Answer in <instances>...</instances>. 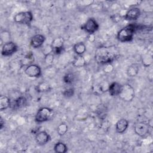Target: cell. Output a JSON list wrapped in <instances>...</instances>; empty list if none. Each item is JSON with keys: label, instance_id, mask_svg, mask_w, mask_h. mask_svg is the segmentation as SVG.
I'll return each mask as SVG.
<instances>
[{"label": "cell", "instance_id": "1", "mask_svg": "<svg viewBox=\"0 0 153 153\" xmlns=\"http://www.w3.org/2000/svg\"><path fill=\"white\" fill-rule=\"evenodd\" d=\"M139 26L134 23H130L121 29L117 33V39L121 42H130L133 40L134 33L138 29Z\"/></svg>", "mask_w": 153, "mask_h": 153}, {"label": "cell", "instance_id": "2", "mask_svg": "<svg viewBox=\"0 0 153 153\" xmlns=\"http://www.w3.org/2000/svg\"><path fill=\"white\" fill-rule=\"evenodd\" d=\"M115 59V54L108 48H97L95 52V59L102 65L111 63Z\"/></svg>", "mask_w": 153, "mask_h": 153}, {"label": "cell", "instance_id": "3", "mask_svg": "<svg viewBox=\"0 0 153 153\" xmlns=\"http://www.w3.org/2000/svg\"><path fill=\"white\" fill-rule=\"evenodd\" d=\"M54 115L53 110L48 107H42L36 112L35 120L38 123L47 121L51 119Z\"/></svg>", "mask_w": 153, "mask_h": 153}, {"label": "cell", "instance_id": "4", "mask_svg": "<svg viewBox=\"0 0 153 153\" xmlns=\"http://www.w3.org/2000/svg\"><path fill=\"white\" fill-rule=\"evenodd\" d=\"M118 96L124 102H131L134 97V90L129 84L122 85Z\"/></svg>", "mask_w": 153, "mask_h": 153}, {"label": "cell", "instance_id": "5", "mask_svg": "<svg viewBox=\"0 0 153 153\" xmlns=\"http://www.w3.org/2000/svg\"><path fill=\"white\" fill-rule=\"evenodd\" d=\"M33 14L29 11H22L17 13L14 17V21L16 23L23 25H30L33 20Z\"/></svg>", "mask_w": 153, "mask_h": 153}, {"label": "cell", "instance_id": "6", "mask_svg": "<svg viewBox=\"0 0 153 153\" xmlns=\"http://www.w3.org/2000/svg\"><path fill=\"white\" fill-rule=\"evenodd\" d=\"M150 128L151 127L148 123L142 121L139 122L135 124L134 130L136 134L140 137H144L149 133Z\"/></svg>", "mask_w": 153, "mask_h": 153}, {"label": "cell", "instance_id": "7", "mask_svg": "<svg viewBox=\"0 0 153 153\" xmlns=\"http://www.w3.org/2000/svg\"><path fill=\"white\" fill-rule=\"evenodd\" d=\"M18 50L17 45L13 41H9L5 43L1 48V54L4 56H10L17 52Z\"/></svg>", "mask_w": 153, "mask_h": 153}, {"label": "cell", "instance_id": "8", "mask_svg": "<svg viewBox=\"0 0 153 153\" xmlns=\"http://www.w3.org/2000/svg\"><path fill=\"white\" fill-rule=\"evenodd\" d=\"M25 73L30 78H38L41 75L42 71L39 65L33 63L26 67Z\"/></svg>", "mask_w": 153, "mask_h": 153}, {"label": "cell", "instance_id": "9", "mask_svg": "<svg viewBox=\"0 0 153 153\" xmlns=\"http://www.w3.org/2000/svg\"><path fill=\"white\" fill-rule=\"evenodd\" d=\"M99 27V25L94 18H89L81 27L82 29H84L88 34L94 33L98 30Z\"/></svg>", "mask_w": 153, "mask_h": 153}, {"label": "cell", "instance_id": "10", "mask_svg": "<svg viewBox=\"0 0 153 153\" xmlns=\"http://www.w3.org/2000/svg\"><path fill=\"white\" fill-rule=\"evenodd\" d=\"M141 12L139 8L133 7L126 11L124 14V19L128 21L136 20L140 16Z\"/></svg>", "mask_w": 153, "mask_h": 153}, {"label": "cell", "instance_id": "11", "mask_svg": "<svg viewBox=\"0 0 153 153\" xmlns=\"http://www.w3.org/2000/svg\"><path fill=\"white\" fill-rule=\"evenodd\" d=\"M64 39L61 38H56L54 39L51 42V45L53 48V53L55 54H60L63 50Z\"/></svg>", "mask_w": 153, "mask_h": 153}, {"label": "cell", "instance_id": "12", "mask_svg": "<svg viewBox=\"0 0 153 153\" xmlns=\"http://www.w3.org/2000/svg\"><path fill=\"white\" fill-rule=\"evenodd\" d=\"M50 140V136L45 131H39L35 136V140L38 145H44L49 142Z\"/></svg>", "mask_w": 153, "mask_h": 153}, {"label": "cell", "instance_id": "13", "mask_svg": "<svg viewBox=\"0 0 153 153\" xmlns=\"http://www.w3.org/2000/svg\"><path fill=\"white\" fill-rule=\"evenodd\" d=\"M45 41V37L41 34H36L33 36L30 39V45L34 48H38L42 46Z\"/></svg>", "mask_w": 153, "mask_h": 153}, {"label": "cell", "instance_id": "14", "mask_svg": "<svg viewBox=\"0 0 153 153\" xmlns=\"http://www.w3.org/2000/svg\"><path fill=\"white\" fill-rule=\"evenodd\" d=\"M128 127V122L125 118H121L115 124V130L118 133L122 134L126 131Z\"/></svg>", "mask_w": 153, "mask_h": 153}, {"label": "cell", "instance_id": "15", "mask_svg": "<svg viewBox=\"0 0 153 153\" xmlns=\"http://www.w3.org/2000/svg\"><path fill=\"white\" fill-rule=\"evenodd\" d=\"M122 85L118 82H113L109 85L108 87V92L111 96H118L121 89Z\"/></svg>", "mask_w": 153, "mask_h": 153}, {"label": "cell", "instance_id": "16", "mask_svg": "<svg viewBox=\"0 0 153 153\" xmlns=\"http://www.w3.org/2000/svg\"><path fill=\"white\" fill-rule=\"evenodd\" d=\"M87 60L83 55H76L74 58L72 65L75 68H81L86 65Z\"/></svg>", "mask_w": 153, "mask_h": 153}, {"label": "cell", "instance_id": "17", "mask_svg": "<svg viewBox=\"0 0 153 153\" xmlns=\"http://www.w3.org/2000/svg\"><path fill=\"white\" fill-rule=\"evenodd\" d=\"M11 105L10 99L8 96L4 95L0 96V110L1 111L7 109L8 108L11 107Z\"/></svg>", "mask_w": 153, "mask_h": 153}, {"label": "cell", "instance_id": "18", "mask_svg": "<svg viewBox=\"0 0 153 153\" xmlns=\"http://www.w3.org/2000/svg\"><path fill=\"white\" fill-rule=\"evenodd\" d=\"M73 50L76 55H83L86 51V46L84 42H79L74 45Z\"/></svg>", "mask_w": 153, "mask_h": 153}, {"label": "cell", "instance_id": "19", "mask_svg": "<svg viewBox=\"0 0 153 153\" xmlns=\"http://www.w3.org/2000/svg\"><path fill=\"white\" fill-rule=\"evenodd\" d=\"M139 68L137 64H132L127 69V74L129 77H134L139 73Z\"/></svg>", "mask_w": 153, "mask_h": 153}, {"label": "cell", "instance_id": "20", "mask_svg": "<svg viewBox=\"0 0 153 153\" xmlns=\"http://www.w3.org/2000/svg\"><path fill=\"white\" fill-rule=\"evenodd\" d=\"M26 99L23 96H20L14 100L13 104L11 106H13L14 108H20L25 106L26 105Z\"/></svg>", "mask_w": 153, "mask_h": 153}, {"label": "cell", "instance_id": "21", "mask_svg": "<svg viewBox=\"0 0 153 153\" xmlns=\"http://www.w3.org/2000/svg\"><path fill=\"white\" fill-rule=\"evenodd\" d=\"M54 151L57 153H65L68 151V146L65 143L59 142L54 145Z\"/></svg>", "mask_w": 153, "mask_h": 153}, {"label": "cell", "instance_id": "22", "mask_svg": "<svg viewBox=\"0 0 153 153\" xmlns=\"http://www.w3.org/2000/svg\"><path fill=\"white\" fill-rule=\"evenodd\" d=\"M35 88L38 92H47L51 90V87L47 82L42 81L39 83Z\"/></svg>", "mask_w": 153, "mask_h": 153}, {"label": "cell", "instance_id": "23", "mask_svg": "<svg viewBox=\"0 0 153 153\" xmlns=\"http://www.w3.org/2000/svg\"><path fill=\"white\" fill-rule=\"evenodd\" d=\"M10 33L7 30H3L1 32L0 34V41H1V46L2 47L5 43L11 41H10Z\"/></svg>", "mask_w": 153, "mask_h": 153}, {"label": "cell", "instance_id": "24", "mask_svg": "<svg viewBox=\"0 0 153 153\" xmlns=\"http://www.w3.org/2000/svg\"><path fill=\"white\" fill-rule=\"evenodd\" d=\"M34 62V56L32 53H30L26 55L23 59L22 60V64L23 66H28L31 64H33Z\"/></svg>", "mask_w": 153, "mask_h": 153}, {"label": "cell", "instance_id": "25", "mask_svg": "<svg viewBox=\"0 0 153 153\" xmlns=\"http://www.w3.org/2000/svg\"><path fill=\"white\" fill-rule=\"evenodd\" d=\"M142 63L143 66L145 68L149 67L152 63V57L150 54H145L142 57Z\"/></svg>", "mask_w": 153, "mask_h": 153}, {"label": "cell", "instance_id": "26", "mask_svg": "<svg viewBox=\"0 0 153 153\" xmlns=\"http://www.w3.org/2000/svg\"><path fill=\"white\" fill-rule=\"evenodd\" d=\"M68 126L66 123H64L60 124L57 127V134L60 136L65 135L68 131Z\"/></svg>", "mask_w": 153, "mask_h": 153}, {"label": "cell", "instance_id": "27", "mask_svg": "<svg viewBox=\"0 0 153 153\" xmlns=\"http://www.w3.org/2000/svg\"><path fill=\"white\" fill-rule=\"evenodd\" d=\"M75 79V76L72 73H68L64 75L63 78V80L64 82L66 84H72Z\"/></svg>", "mask_w": 153, "mask_h": 153}, {"label": "cell", "instance_id": "28", "mask_svg": "<svg viewBox=\"0 0 153 153\" xmlns=\"http://www.w3.org/2000/svg\"><path fill=\"white\" fill-rule=\"evenodd\" d=\"M42 53L44 56L52 54L53 53V48L51 44L45 45L42 49Z\"/></svg>", "mask_w": 153, "mask_h": 153}, {"label": "cell", "instance_id": "29", "mask_svg": "<svg viewBox=\"0 0 153 153\" xmlns=\"http://www.w3.org/2000/svg\"><path fill=\"white\" fill-rule=\"evenodd\" d=\"M74 93H75V91H74V88H66L65 90H63L62 93H63V95L65 97H72V96H74Z\"/></svg>", "mask_w": 153, "mask_h": 153}, {"label": "cell", "instance_id": "30", "mask_svg": "<svg viewBox=\"0 0 153 153\" xmlns=\"http://www.w3.org/2000/svg\"><path fill=\"white\" fill-rule=\"evenodd\" d=\"M53 60H54V55L53 54V53L44 56L45 63L48 66L51 65L53 63Z\"/></svg>", "mask_w": 153, "mask_h": 153}, {"label": "cell", "instance_id": "31", "mask_svg": "<svg viewBox=\"0 0 153 153\" xmlns=\"http://www.w3.org/2000/svg\"><path fill=\"white\" fill-rule=\"evenodd\" d=\"M78 2L80 3L79 5L81 6H89L94 2V1H79Z\"/></svg>", "mask_w": 153, "mask_h": 153}, {"label": "cell", "instance_id": "32", "mask_svg": "<svg viewBox=\"0 0 153 153\" xmlns=\"http://www.w3.org/2000/svg\"><path fill=\"white\" fill-rule=\"evenodd\" d=\"M87 39L90 42H94L96 41V35L94 33L88 34L87 36Z\"/></svg>", "mask_w": 153, "mask_h": 153}, {"label": "cell", "instance_id": "33", "mask_svg": "<svg viewBox=\"0 0 153 153\" xmlns=\"http://www.w3.org/2000/svg\"><path fill=\"white\" fill-rule=\"evenodd\" d=\"M105 65H106V67L104 69V70L106 72H111L113 70V66L111 63H108Z\"/></svg>", "mask_w": 153, "mask_h": 153}, {"label": "cell", "instance_id": "34", "mask_svg": "<svg viewBox=\"0 0 153 153\" xmlns=\"http://www.w3.org/2000/svg\"><path fill=\"white\" fill-rule=\"evenodd\" d=\"M5 126V121H4L3 118L2 117H1L0 118V129L2 130Z\"/></svg>", "mask_w": 153, "mask_h": 153}]
</instances>
